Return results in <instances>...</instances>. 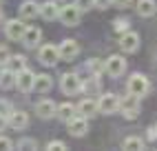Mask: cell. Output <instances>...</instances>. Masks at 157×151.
<instances>
[{"label":"cell","instance_id":"2e32d148","mask_svg":"<svg viewBox=\"0 0 157 151\" xmlns=\"http://www.w3.org/2000/svg\"><path fill=\"white\" fill-rule=\"evenodd\" d=\"M95 111H98V100H93V98H84L75 107V113L78 116H84V118L95 116Z\"/></svg>","mask_w":157,"mask_h":151},{"label":"cell","instance_id":"ffe728a7","mask_svg":"<svg viewBox=\"0 0 157 151\" xmlns=\"http://www.w3.org/2000/svg\"><path fill=\"white\" fill-rule=\"evenodd\" d=\"M137 14L142 18H151L157 14V2L155 0H137Z\"/></svg>","mask_w":157,"mask_h":151},{"label":"cell","instance_id":"5bb4252c","mask_svg":"<svg viewBox=\"0 0 157 151\" xmlns=\"http://www.w3.org/2000/svg\"><path fill=\"white\" fill-rule=\"evenodd\" d=\"M18 14H20L22 20H31V18H36L40 14V5L36 0H25V2L18 7Z\"/></svg>","mask_w":157,"mask_h":151},{"label":"cell","instance_id":"83f0119b","mask_svg":"<svg viewBox=\"0 0 157 151\" xmlns=\"http://www.w3.org/2000/svg\"><path fill=\"white\" fill-rule=\"evenodd\" d=\"M47 149H51V151H56V149H58V151H64V149H69V147H67V142H62V140H51V142L47 145Z\"/></svg>","mask_w":157,"mask_h":151},{"label":"cell","instance_id":"52a82bcc","mask_svg":"<svg viewBox=\"0 0 157 151\" xmlns=\"http://www.w3.org/2000/svg\"><path fill=\"white\" fill-rule=\"evenodd\" d=\"M60 87H62V91H64L67 96H75V93L82 89V80L78 78L75 73H64V76H62Z\"/></svg>","mask_w":157,"mask_h":151},{"label":"cell","instance_id":"4316f807","mask_svg":"<svg viewBox=\"0 0 157 151\" xmlns=\"http://www.w3.org/2000/svg\"><path fill=\"white\" fill-rule=\"evenodd\" d=\"M128 20L126 18H117V20H115V22H113V29L115 31H120V34H124V31H128Z\"/></svg>","mask_w":157,"mask_h":151},{"label":"cell","instance_id":"277c9868","mask_svg":"<svg viewBox=\"0 0 157 151\" xmlns=\"http://www.w3.org/2000/svg\"><path fill=\"white\" fill-rule=\"evenodd\" d=\"M80 16H82V11L75 7V5H64V7H60V20L64 22L67 27H75L78 22H80Z\"/></svg>","mask_w":157,"mask_h":151},{"label":"cell","instance_id":"7402d4cb","mask_svg":"<svg viewBox=\"0 0 157 151\" xmlns=\"http://www.w3.org/2000/svg\"><path fill=\"white\" fill-rule=\"evenodd\" d=\"M0 87L2 89H11V87H16V71H11V69H5V71H0Z\"/></svg>","mask_w":157,"mask_h":151},{"label":"cell","instance_id":"e575fe53","mask_svg":"<svg viewBox=\"0 0 157 151\" xmlns=\"http://www.w3.org/2000/svg\"><path fill=\"white\" fill-rule=\"evenodd\" d=\"M111 2L115 5V7H120V9H124V7H128L133 0H111Z\"/></svg>","mask_w":157,"mask_h":151},{"label":"cell","instance_id":"4fadbf2b","mask_svg":"<svg viewBox=\"0 0 157 151\" xmlns=\"http://www.w3.org/2000/svg\"><path fill=\"white\" fill-rule=\"evenodd\" d=\"M7 124L11 129H16V131H22V129H27V124H29V116L25 111H11L9 118H7Z\"/></svg>","mask_w":157,"mask_h":151},{"label":"cell","instance_id":"5b68a950","mask_svg":"<svg viewBox=\"0 0 157 151\" xmlns=\"http://www.w3.org/2000/svg\"><path fill=\"white\" fill-rule=\"evenodd\" d=\"M104 71H106L111 78H120V76L126 71V60L122 56H111L106 62H104Z\"/></svg>","mask_w":157,"mask_h":151},{"label":"cell","instance_id":"ba28073f","mask_svg":"<svg viewBox=\"0 0 157 151\" xmlns=\"http://www.w3.org/2000/svg\"><path fill=\"white\" fill-rule=\"evenodd\" d=\"M25 29H27V25H25L20 18L7 20V25H5V36H7L9 40H20V38H22V34H25Z\"/></svg>","mask_w":157,"mask_h":151},{"label":"cell","instance_id":"cb8c5ba5","mask_svg":"<svg viewBox=\"0 0 157 151\" xmlns=\"http://www.w3.org/2000/svg\"><path fill=\"white\" fill-rule=\"evenodd\" d=\"M7 67L11 69V71H22L25 67H27V58L25 56H20V53H16V56H9V60H7Z\"/></svg>","mask_w":157,"mask_h":151},{"label":"cell","instance_id":"484cf974","mask_svg":"<svg viewBox=\"0 0 157 151\" xmlns=\"http://www.w3.org/2000/svg\"><path fill=\"white\" fill-rule=\"evenodd\" d=\"M86 69L91 71V76H100V73L104 71V64H102L100 60H91V62L86 64Z\"/></svg>","mask_w":157,"mask_h":151},{"label":"cell","instance_id":"8fae6325","mask_svg":"<svg viewBox=\"0 0 157 151\" xmlns=\"http://www.w3.org/2000/svg\"><path fill=\"white\" fill-rule=\"evenodd\" d=\"M120 47L122 51L126 53H133L140 49V34H135V31H124L122 38H120Z\"/></svg>","mask_w":157,"mask_h":151},{"label":"cell","instance_id":"d590c367","mask_svg":"<svg viewBox=\"0 0 157 151\" xmlns=\"http://www.w3.org/2000/svg\"><path fill=\"white\" fill-rule=\"evenodd\" d=\"M2 2H5V0H0V7H2Z\"/></svg>","mask_w":157,"mask_h":151},{"label":"cell","instance_id":"3957f363","mask_svg":"<svg viewBox=\"0 0 157 151\" xmlns=\"http://www.w3.org/2000/svg\"><path fill=\"white\" fill-rule=\"evenodd\" d=\"M98 111L100 113H106V116L120 111V96H115V93H102L100 100H98Z\"/></svg>","mask_w":157,"mask_h":151},{"label":"cell","instance_id":"9c48e42d","mask_svg":"<svg viewBox=\"0 0 157 151\" xmlns=\"http://www.w3.org/2000/svg\"><path fill=\"white\" fill-rule=\"evenodd\" d=\"M86 131H89V118H84V116H73L71 120H69V133L71 136L82 138Z\"/></svg>","mask_w":157,"mask_h":151},{"label":"cell","instance_id":"d6a6232c","mask_svg":"<svg viewBox=\"0 0 157 151\" xmlns=\"http://www.w3.org/2000/svg\"><path fill=\"white\" fill-rule=\"evenodd\" d=\"M9 56H11V53H9V49L7 47H0V64H7V60H9Z\"/></svg>","mask_w":157,"mask_h":151},{"label":"cell","instance_id":"f546056e","mask_svg":"<svg viewBox=\"0 0 157 151\" xmlns=\"http://www.w3.org/2000/svg\"><path fill=\"white\" fill-rule=\"evenodd\" d=\"M13 109H11V104H9L7 100H0V116H5V118H9V113H11Z\"/></svg>","mask_w":157,"mask_h":151},{"label":"cell","instance_id":"d6986e66","mask_svg":"<svg viewBox=\"0 0 157 151\" xmlns=\"http://www.w3.org/2000/svg\"><path fill=\"white\" fill-rule=\"evenodd\" d=\"M40 16L44 20H56L60 16V7L53 2V0H49V2H42L40 5Z\"/></svg>","mask_w":157,"mask_h":151},{"label":"cell","instance_id":"f1b7e54d","mask_svg":"<svg viewBox=\"0 0 157 151\" xmlns=\"http://www.w3.org/2000/svg\"><path fill=\"white\" fill-rule=\"evenodd\" d=\"M73 5H75L80 11H86V9H91V7H93V0H75Z\"/></svg>","mask_w":157,"mask_h":151},{"label":"cell","instance_id":"30bf717a","mask_svg":"<svg viewBox=\"0 0 157 151\" xmlns=\"http://www.w3.org/2000/svg\"><path fill=\"white\" fill-rule=\"evenodd\" d=\"M58 53H60V60H73V58H75L78 53H80V47H78V42H75V40L67 38V40H62V42H60Z\"/></svg>","mask_w":157,"mask_h":151},{"label":"cell","instance_id":"44dd1931","mask_svg":"<svg viewBox=\"0 0 157 151\" xmlns=\"http://www.w3.org/2000/svg\"><path fill=\"white\" fill-rule=\"evenodd\" d=\"M56 116L60 118V120H64V122H69L73 116H75V107H73L71 102H64V104H60L58 109H56Z\"/></svg>","mask_w":157,"mask_h":151},{"label":"cell","instance_id":"9a60e30c","mask_svg":"<svg viewBox=\"0 0 157 151\" xmlns=\"http://www.w3.org/2000/svg\"><path fill=\"white\" fill-rule=\"evenodd\" d=\"M20 40H22V45H25V47H36L38 42L42 40V31H40L38 27H27Z\"/></svg>","mask_w":157,"mask_h":151},{"label":"cell","instance_id":"8992f818","mask_svg":"<svg viewBox=\"0 0 157 151\" xmlns=\"http://www.w3.org/2000/svg\"><path fill=\"white\" fill-rule=\"evenodd\" d=\"M33 84H36V73L31 71V69H22V71H18L16 73V87L20 89V91H31L33 89Z\"/></svg>","mask_w":157,"mask_h":151},{"label":"cell","instance_id":"e0dca14e","mask_svg":"<svg viewBox=\"0 0 157 151\" xmlns=\"http://www.w3.org/2000/svg\"><path fill=\"white\" fill-rule=\"evenodd\" d=\"M56 102L53 100H40L38 104H36V113L40 116V118H44V120H49V118H53L56 116Z\"/></svg>","mask_w":157,"mask_h":151},{"label":"cell","instance_id":"6da1fadb","mask_svg":"<svg viewBox=\"0 0 157 151\" xmlns=\"http://www.w3.org/2000/svg\"><path fill=\"white\" fill-rule=\"evenodd\" d=\"M126 91L137 96V98H142V96H146V91H148V78L142 73H133L128 82H126Z\"/></svg>","mask_w":157,"mask_h":151},{"label":"cell","instance_id":"ac0fdd59","mask_svg":"<svg viewBox=\"0 0 157 151\" xmlns=\"http://www.w3.org/2000/svg\"><path fill=\"white\" fill-rule=\"evenodd\" d=\"M51 87H53V78H51L49 73H38L36 76V84H33V89L38 93H49Z\"/></svg>","mask_w":157,"mask_h":151},{"label":"cell","instance_id":"1f68e13d","mask_svg":"<svg viewBox=\"0 0 157 151\" xmlns=\"http://www.w3.org/2000/svg\"><path fill=\"white\" fill-rule=\"evenodd\" d=\"M13 147V142H11V140H9V138H5V136H0V149H11Z\"/></svg>","mask_w":157,"mask_h":151},{"label":"cell","instance_id":"603a6c76","mask_svg":"<svg viewBox=\"0 0 157 151\" xmlns=\"http://www.w3.org/2000/svg\"><path fill=\"white\" fill-rule=\"evenodd\" d=\"M82 89H84L86 96H98L100 89H102V87H100V78H98V76H91L86 82H82Z\"/></svg>","mask_w":157,"mask_h":151},{"label":"cell","instance_id":"d4e9b609","mask_svg":"<svg viewBox=\"0 0 157 151\" xmlns=\"http://www.w3.org/2000/svg\"><path fill=\"white\" fill-rule=\"evenodd\" d=\"M122 147L124 149H131V151H137V149H144V140L137 138V136H128V138H124Z\"/></svg>","mask_w":157,"mask_h":151},{"label":"cell","instance_id":"7c38bea8","mask_svg":"<svg viewBox=\"0 0 157 151\" xmlns=\"http://www.w3.org/2000/svg\"><path fill=\"white\" fill-rule=\"evenodd\" d=\"M60 60V53L56 45H44L40 47V62L47 64V67H56V62Z\"/></svg>","mask_w":157,"mask_h":151},{"label":"cell","instance_id":"7a4b0ae2","mask_svg":"<svg viewBox=\"0 0 157 151\" xmlns=\"http://www.w3.org/2000/svg\"><path fill=\"white\" fill-rule=\"evenodd\" d=\"M120 111L124 118H128V120H135V118L140 116V98L137 96L128 93L124 100H120Z\"/></svg>","mask_w":157,"mask_h":151},{"label":"cell","instance_id":"4dcf8cb0","mask_svg":"<svg viewBox=\"0 0 157 151\" xmlns=\"http://www.w3.org/2000/svg\"><path fill=\"white\" fill-rule=\"evenodd\" d=\"M20 149H36V140H31V138H25V140H20L18 142Z\"/></svg>","mask_w":157,"mask_h":151},{"label":"cell","instance_id":"836d02e7","mask_svg":"<svg viewBox=\"0 0 157 151\" xmlns=\"http://www.w3.org/2000/svg\"><path fill=\"white\" fill-rule=\"evenodd\" d=\"M109 2H111V0H93V7H98V9H109Z\"/></svg>","mask_w":157,"mask_h":151}]
</instances>
